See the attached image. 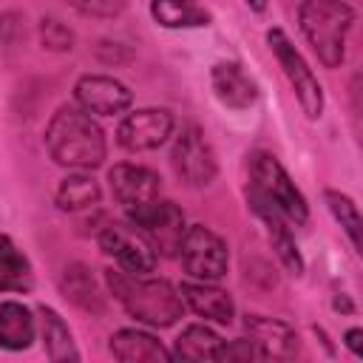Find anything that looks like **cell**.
Here are the masks:
<instances>
[{
	"instance_id": "1",
	"label": "cell",
	"mask_w": 363,
	"mask_h": 363,
	"mask_svg": "<svg viewBox=\"0 0 363 363\" xmlns=\"http://www.w3.org/2000/svg\"><path fill=\"white\" fill-rule=\"evenodd\" d=\"M48 156L74 170H94L105 162V133L91 113L77 105H62L45 128Z\"/></svg>"
},
{
	"instance_id": "2",
	"label": "cell",
	"mask_w": 363,
	"mask_h": 363,
	"mask_svg": "<svg viewBox=\"0 0 363 363\" xmlns=\"http://www.w3.org/2000/svg\"><path fill=\"white\" fill-rule=\"evenodd\" d=\"M105 281L111 295L119 301V306L147 323V326H173L182 315H184V301L176 292V286L164 278H142V275H130V272H119V269H105Z\"/></svg>"
},
{
	"instance_id": "3",
	"label": "cell",
	"mask_w": 363,
	"mask_h": 363,
	"mask_svg": "<svg viewBox=\"0 0 363 363\" xmlns=\"http://www.w3.org/2000/svg\"><path fill=\"white\" fill-rule=\"evenodd\" d=\"M247 170H250L247 201H250L252 213H275L289 227L306 224V218H309L306 201H303L301 190L295 187V182L289 179V173L284 170V164L272 153L252 150Z\"/></svg>"
},
{
	"instance_id": "4",
	"label": "cell",
	"mask_w": 363,
	"mask_h": 363,
	"mask_svg": "<svg viewBox=\"0 0 363 363\" xmlns=\"http://www.w3.org/2000/svg\"><path fill=\"white\" fill-rule=\"evenodd\" d=\"M301 31L326 68H337L346 57V34L354 20V9L340 0H306L298 9Z\"/></svg>"
},
{
	"instance_id": "5",
	"label": "cell",
	"mask_w": 363,
	"mask_h": 363,
	"mask_svg": "<svg viewBox=\"0 0 363 363\" xmlns=\"http://www.w3.org/2000/svg\"><path fill=\"white\" fill-rule=\"evenodd\" d=\"M267 43H269V51L275 54L284 77L289 79V85L301 102V111L309 119H318L323 113V88H320L318 77L312 74V68L306 65V60L301 57V51L292 45V40L281 28H269Z\"/></svg>"
},
{
	"instance_id": "6",
	"label": "cell",
	"mask_w": 363,
	"mask_h": 363,
	"mask_svg": "<svg viewBox=\"0 0 363 363\" xmlns=\"http://www.w3.org/2000/svg\"><path fill=\"white\" fill-rule=\"evenodd\" d=\"M179 258L184 272L199 284H213L227 275V244L204 224L184 230L179 241Z\"/></svg>"
},
{
	"instance_id": "7",
	"label": "cell",
	"mask_w": 363,
	"mask_h": 363,
	"mask_svg": "<svg viewBox=\"0 0 363 363\" xmlns=\"http://www.w3.org/2000/svg\"><path fill=\"white\" fill-rule=\"evenodd\" d=\"M170 164H173L176 176L190 187H204L216 179V170H218L216 153L199 125H193V122L182 125V130L170 147Z\"/></svg>"
},
{
	"instance_id": "8",
	"label": "cell",
	"mask_w": 363,
	"mask_h": 363,
	"mask_svg": "<svg viewBox=\"0 0 363 363\" xmlns=\"http://www.w3.org/2000/svg\"><path fill=\"white\" fill-rule=\"evenodd\" d=\"M99 247L130 275H145V272L156 269V252H153L150 241L130 221L128 224L125 221L105 224L99 233Z\"/></svg>"
},
{
	"instance_id": "9",
	"label": "cell",
	"mask_w": 363,
	"mask_h": 363,
	"mask_svg": "<svg viewBox=\"0 0 363 363\" xmlns=\"http://www.w3.org/2000/svg\"><path fill=\"white\" fill-rule=\"evenodd\" d=\"M128 218L150 241L153 252H162V255H170L173 250H179V241L187 230L184 227V213L167 199H156L153 204L130 213Z\"/></svg>"
},
{
	"instance_id": "10",
	"label": "cell",
	"mask_w": 363,
	"mask_h": 363,
	"mask_svg": "<svg viewBox=\"0 0 363 363\" xmlns=\"http://www.w3.org/2000/svg\"><path fill=\"white\" fill-rule=\"evenodd\" d=\"M176 122H173V113L164 111V108H142V111H133L128 113L119 128H116V142L130 150V153H139V150H153L159 145L167 142V136L173 133Z\"/></svg>"
},
{
	"instance_id": "11",
	"label": "cell",
	"mask_w": 363,
	"mask_h": 363,
	"mask_svg": "<svg viewBox=\"0 0 363 363\" xmlns=\"http://www.w3.org/2000/svg\"><path fill=\"white\" fill-rule=\"evenodd\" d=\"M108 182H111V193L113 199L125 207V213H136L147 204H153L162 193V179L156 170L142 167V164H113L108 170Z\"/></svg>"
},
{
	"instance_id": "12",
	"label": "cell",
	"mask_w": 363,
	"mask_h": 363,
	"mask_svg": "<svg viewBox=\"0 0 363 363\" xmlns=\"http://www.w3.org/2000/svg\"><path fill=\"white\" fill-rule=\"evenodd\" d=\"M74 96L85 113H99V116H113L130 108L133 94L128 85H122L113 77L105 74H85L74 85Z\"/></svg>"
},
{
	"instance_id": "13",
	"label": "cell",
	"mask_w": 363,
	"mask_h": 363,
	"mask_svg": "<svg viewBox=\"0 0 363 363\" xmlns=\"http://www.w3.org/2000/svg\"><path fill=\"white\" fill-rule=\"evenodd\" d=\"M244 329L250 332V340L267 354V360H292L298 354V335L289 323L278 318H264V315H244Z\"/></svg>"
},
{
	"instance_id": "14",
	"label": "cell",
	"mask_w": 363,
	"mask_h": 363,
	"mask_svg": "<svg viewBox=\"0 0 363 363\" xmlns=\"http://www.w3.org/2000/svg\"><path fill=\"white\" fill-rule=\"evenodd\" d=\"M210 85L216 99L233 111H247L258 102V85L238 62H216L210 71Z\"/></svg>"
},
{
	"instance_id": "15",
	"label": "cell",
	"mask_w": 363,
	"mask_h": 363,
	"mask_svg": "<svg viewBox=\"0 0 363 363\" xmlns=\"http://www.w3.org/2000/svg\"><path fill=\"white\" fill-rule=\"evenodd\" d=\"M111 354L116 363H179L153 335L139 329H119L111 337Z\"/></svg>"
},
{
	"instance_id": "16",
	"label": "cell",
	"mask_w": 363,
	"mask_h": 363,
	"mask_svg": "<svg viewBox=\"0 0 363 363\" xmlns=\"http://www.w3.org/2000/svg\"><path fill=\"white\" fill-rule=\"evenodd\" d=\"M60 292L68 303L88 315H102L105 312V295L94 278V272L85 264H68L60 275Z\"/></svg>"
},
{
	"instance_id": "17",
	"label": "cell",
	"mask_w": 363,
	"mask_h": 363,
	"mask_svg": "<svg viewBox=\"0 0 363 363\" xmlns=\"http://www.w3.org/2000/svg\"><path fill=\"white\" fill-rule=\"evenodd\" d=\"M182 301L204 320H216L221 326H230L233 318H235V303L230 298V292L213 286V284H196V281H187L182 284Z\"/></svg>"
},
{
	"instance_id": "18",
	"label": "cell",
	"mask_w": 363,
	"mask_h": 363,
	"mask_svg": "<svg viewBox=\"0 0 363 363\" xmlns=\"http://www.w3.org/2000/svg\"><path fill=\"white\" fill-rule=\"evenodd\" d=\"M224 340L201 326V323H190L182 329V335L176 337L173 349H176V360L179 363H221L224 357Z\"/></svg>"
},
{
	"instance_id": "19",
	"label": "cell",
	"mask_w": 363,
	"mask_h": 363,
	"mask_svg": "<svg viewBox=\"0 0 363 363\" xmlns=\"http://www.w3.org/2000/svg\"><path fill=\"white\" fill-rule=\"evenodd\" d=\"M37 315H40V332H43V346H45L48 360L51 363H82L68 323L51 306H40Z\"/></svg>"
},
{
	"instance_id": "20",
	"label": "cell",
	"mask_w": 363,
	"mask_h": 363,
	"mask_svg": "<svg viewBox=\"0 0 363 363\" xmlns=\"http://www.w3.org/2000/svg\"><path fill=\"white\" fill-rule=\"evenodd\" d=\"M34 340V318L28 306L17 301L0 303V346L9 352H23Z\"/></svg>"
},
{
	"instance_id": "21",
	"label": "cell",
	"mask_w": 363,
	"mask_h": 363,
	"mask_svg": "<svg viewBox=\"0 0 363 363\" xmlns=\"http://www.w3.org/2000/svg\"><path fill=\"white\" fill-rule=\"evenodd\" d=\"M34 284L28 258L9 235H0V292H28Z\"/></svg>"
},
{
	"instance_id": "22",
	"label": "cell",
	"mask_w": 363,
	"mask_h": 363,
	"mask_svg": "<svg viewBox=\"0 0 363 363\" xmlns=\"http://www.w3.org/2000/svg\"><path fill=\"white\" fill-rule=\"evenodd\" d=\"M57 207L60 210H85V207H94L99 204L102 199V190H99V182L94 176H85V173H71L65 176L60 184H57Z\"/></svg>"
},
{
	"instance_id": "23",
	"label": "cell",
	"mask_w": 363,
	"mask_h": 363,
	"mask_svg": "<svg viewBox=\"0 0 363 363\" xmlns=\"http://www.w3.org/2000/svg\"><path fill=\"white\" fill-rule=\"evenodd\" d=\"M255 216L267 224L269 244H272L275 255L281 258V264H284L292 275H301V272H303V258H301V252H298V244H295V238H292L289 224H286L281 216H275V213H255Z\"/></svg>"
},
{
	"instance_id": "24",
	"label": "cell",
	"mask_w": 363,
	"mask_h": 363,
	"mask_svg": "<svg viewBox=\"0 0 363 363\" xmlns=\"http://www.w3.org/2000/svg\"><path fill=\"white\" fill-rule=\"evenodd\" d=\"M150 14L164 28H196L210 23V11L196 3H173V0H156L150 3Z\"/></svg>"
},
{
	"instance_id": "25",
	"label": "cell",
	"mask_w": 363,
	"mask_h": 363,
	"mask_svg": "<svg viewBox=\"0 0 363 363\" xmlns=\"http://www.w3.org/2000/svg\"><path fill=\"white\" fill-rule=\"evenodd\" d=\"M323 199H326V204H329L332 216L340 221L343 233L349 235L352 247L360 252V213H357V204H354L346 193H340V190H326V193H323Z\"/></svg>"
},
{
	"instance_id": "26",
	"label": "cell",
	"mask_w": 363,
	"mask_h": 363,
	"mask_svg": "<svg viewBox=\"0 0 363 363\" xmlns=\"http://www.w3.org/2000/svg\"><path fill=\"white\" fill-rule=\"evenodd\" d=\"M40 43L48 51H71L74 48V31L62 20L48 14L40 20Z\"/></svg>"
},
{
	"instance_id": "27",
	"label": "cell",
	"mask_w": 363,
	"mask_h": 363,
	"mask_svg": "<svg viewBox=\"0 0 363 363\" xmlns=\"http://www.w3.org/2000/svg\"><path fill=\"white\" fill-rule=\"evenodd\" d=\"M23 23L26 20L20 11H0V54H9L23 43L26 37Z\"/></svg>"
},
{
	"instance_id": "28",
	"label": "cell",
	"mask_w": 363,
	"mask_h": 363,
	"mask_svg": "<svg viewBox=\"0 0 363 363\" xmlns=\"http://www.w3.org/2000/svg\"><path fill=\"white\" fill-rule=\"evenodd\" d=\"M221 363H267V354L250 337H238V340L224 346Z\"/></svg>"
},
{
	"instance_id": "29",
	"label": "cell",
	"mask_w": 363,
	"mask_h": 363,
	"mask_svg": "<svg viewBox=\"0 0 363 363\" xmlns=\"http://www.w3.org/2000/svg\"><path fill=\"white\" fill-rule=\"evenodd\" d=\"M71 9L88 17H113L125 9V3H74Z\"/></svg>"
},
{
	"instance_id": "30",
	"label": "cell",
	"mask_w": 363,
	"mask_h": 363,
	"mask_svg": "<svg viewBox=\"0 0 363 363\" xmlns=\"http://www.w3.org/2000/svg\"><path fill=\"white\" fill-rule=\"evenodd\" d=\"M96 57L102 62H128L130 60V51L119 43H99L96 45Z\"/></svg>"
},
{
	"instance_id": "31",
	"label": "cell",
	"mask_w": 363,
	"mask_h": 363,
	"mask_svg": "<svg viewBox=\"0 0 363 363\" xmlns=\"http://www.w3.org/2000/svg\"><path fill=\"white\" fill-rule=\"evenodd\" d=\"M360 340H363V332H360V329H349V332L343 335V343H346V349H349L354 357L363 354V343H360Z\"/></svg>"
},
{
	"instance_id": "32",
	"label": "cell",
	"mask_w": 363,
	"mask_h": 363,
	"mask_svg": "<svg viewBox=\"0 0 363 363\" xmlns=\"http://www.w3.org/2000/svg\"><path fill=\"white\" fill-rule=\"evenodd\" d=\"M332 306H335L337 312H346V315H349V312H354L352 301H349V298H346L343 292H335V301H332Z\"/></svg>"
}]
</instances>
